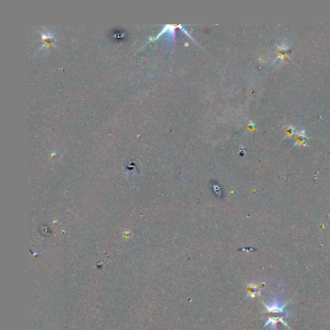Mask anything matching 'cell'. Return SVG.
<instances>
[{
	"mask_svg": "<svg viewBox=\"0 0 330 330\" xmlns=\"http://www.w3.org/2000/svg\"><path fill=\"white\" fill-rule=\"evenodd\" d=\"M266 308L268 311L273 313H285L284 303L282 302L281 298H279L276 295L270 299L269 303L266 305Z\"/></svg>",
	"mask_w": 330,
	"mask_h": 330,
	"instance_id": "6da1fadb",
	"label": "cell"
}]
</instances>
